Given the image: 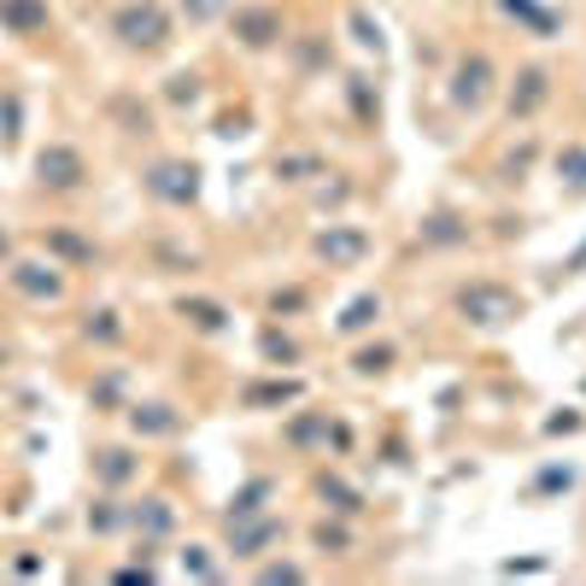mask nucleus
I'll return each instance as SVG.
<instances>
[{"label": "nucleus", "mask_w": 586, "mask_h": 586, "mask_svg": "<svg viewBox=\"0 0 586 586\" xmlns=\"http://www.w3.org/2000/svg\"><path fill=\"white\" fill-rule=\"evenodd\" d=\"M522 311H528V300L510 282H499V276H476V282L452 287V318L469 334H505V329L522 323Z\"/></svg>", "instance_id": "f257e3e1"}, {"label": "nucleus", "mask_w": 586, "mask_h": 586, "mask_svg": "<svg viewBox=\"0 0 586 586\" xmlns=\"http://www.w3.org/2000/svg\"><path fill=\"white\" fill-rule=\"evenodd\" d=\"M111 41H118L124 53H141V59H159L170 41H176V18L165 0H118L106 18Z\"/></svg>", "instance_id": "f03ea898"}, {"label": "nucleus", "mask_w": 586, "mask_h": 586, "mask_svg": "<svg viewBox=\"0 0 586 586\" xmlns=\"http://www.w3.org/2000/svg\"><path fill=\"white\" fill-rule=\"evenodd\" d=\"M492 95H499V65H492V53L469 48L452 65V77H446V106H452L458 118H481L492 106Z\"/></svg>", "instance_id": "7ed1b4c3"}, {"label": "nucleus", "mask_w": 586, "mask_h": 586, "mask_svg": "<svg viewBox=\"0 0 586 586\" xmlns=\"http://www.w3.org/2000/svg\"><path fill=\"white\" fill-rule=\"evenodd\" d=\"M223 25H229V41L246 53H270V48L287 41V12L270 7V0H235Z\"/></svg>", "instance_id": "20e7f679"}, {"label": "nucleus", "mask_w": 586, "mask_h": 586, "mask_svg": "<svg viewBox=\"0 0 586 586\" xmlns=\"http://www.w3.org/2000/svg\"><path fill=\"white\" fill-rule=\"evenodd\" d=\"M370 253H375V235L364 223H329V229L311 235V258L329 264V270H358Z\"/></svg>", "instance_id": "39448f33"}, {"label": "nucleus", "mask_w": 586, "mask_h": 586, "mask_svg": "<svg viewBox=\"0 0 586 586\" xmlns=\"http://www.w3.org/2000/svg\"><path fill=\"white\" fill-rule=\"evenodd\" d=\"M282 446H287V452H329V446H334V452H346V446H352V428L346 422H334L329 411H300V417H287L282 422Z\"/></svg>", "instance_id": "423d86ee"}, {"label": "nucleus", "mask_w": 586, "mask_h": 586, "mask_svg": "<svg viewBox=\"0 0 586 586\" xmlns=\"http://www.w3.org/2000/svg\"><path fill=\"white\" fill-rule=\"evenodd\" d=\"M551 100H557V71H551V65H522V71L510 77V88H505V118L510 124H528Z\"/></svg>", "instance_id": "0eeeda50"}, {"label": "nucleus", "mask_w": 586, "mask_h": 586, "mask_svg": "<svg viewBox=\"0 0 586 586\" xmlns=\"http://www.w3.org/2000/svg\"><path fill=\"white\" fill-rule=\"evenodd\" d=\"M36 188H48V194L88 188V159H82L71 141H48V147L36 153Z\"/></svg>", "instance_id": "6e6552de"}, {"label": "nucleus", "mask_w": 586, "mask_h": 586, "mask_svg": "<svg viewBox=\"0 0 586 586\" xmlns=\"http://www.w3.org/2000/svg\"><path fill=\"white\" fill-rule=\"evenodd\" d=\"M141 188L159 199V206L188 212L194 199H199V165H194V159H159V165L141 176Z\"/></svg>", "instance_id": "1a4fd4ad"}, {"label": "nucleus", "mask_w": 586, "mask_h": 586, "mask_svg": "<svg viewBox=\"0 0 586 586\" xmlns=\"http://www.w3.org/2000/svg\"><path fill=\"white\" fill-rule=\"evenodd\" d=\"M229 528V539H223V546H229V557L235 563H258L270 546H276V539H287V522L276 510H264V516H241V522H223Z\"/></svg>", "instance_id": "9d476101"}, {"label": "nucleus", "mask_w": 586, "mask_h": 586, "mask_svg": "<svg viewBox=\"0 0 586 586\" xmlns=\"http://www.w3.org/2000/svg\"><path fill=\"white\" fill-rule=\"evenodd\" d=\"M7 282L12 293H25L30 305H59L65 300V264H36V258H12L7 264Z\"/></svg>", "instance_id": "9b49d317"}, {"label": "nucleus", "mask_w": 586, "mask_h": 586, "mask_svg": "<svg viewBox=\"0 0 586 586\" xmlns=\"http://www.w3.org/2000/svg\"><path fill=\"white\" fill-rule=\"evenodd\" d=\"M469 241H476V223H469L463 212H452V206L428 212L417 223V246H422V253H452V246H469Z\"/></svg>", "instance_id": "f8f14e48"}, {"label": "nucleus", "mask_w": 586, "mask_h": 586, "mask_svg": "<svg viewBox=\"0 0 586 586\" xmlns=\"http://www.w3.org/2000/svg\"><path fill=\"white\" fill-rule=\"evenodd\" d=\"M311 492H318V505L329 510V516H364L370 505H364V492H358L341 469H318L311 476Z\"/></svg>", "instance_id": "ddd939ff"}, {"label": "nucleus", "mask_w": 586, "mask_h": 586, "mask_svg": "<svg viewBox=\"0 0 586 586\" xmlns=\"http://www.w3.org/2000/svg\"><path fill=\"white\" fill-rule=\"evenodd\" d=\"M276 499H282V481H276V476H246V481L229 492V505H223V522H241V516H264Z\"/></svg>", "instance_id": "4468645a"}, {"label": "nucleus", "mask_w": 586, "mask_h": 586, "mask_svg": "<svg viewBox=\"0 0 586 586\" xmlns=\"http://www.w3.org/2000/svg\"><path fill=\"white\" fill-rule=\"evenodd\" d=\"M381 318H388V300H381L375 287H364L358 300H346L341 318H334V334H341V341H358V334H370Z\"/></svg>", "instance_id": "2eb2a0df"}, {"label": "nucleus", "mask_w": 586, "mask_h": 586, "mask_svg": "<svg viewBox=\"0 0 586 586\" xmlns=\"http://www.w3.org/2000/svg\"><path fill=\"white\" fill-rule=\"evenodd\" d=\"M129 428L141 440H170V434H183V411L165 399H147V404H129Z\"/></svg>", "instance_id": "dca6fc26"}, {"label": "nucleus", "mask_w": 586, "mask_h": 586, "mask_svg": "<svg viewBox=\"0 0 586 586\" xmlns=\"http://www.w3.org/2000/svg\"><path fill=\"white\" fill-rule=\"evenodd\" d=\"M135 476H141V452H135V446H100V452H95V481L106 492L129 487Z\"/></svg>", "instance_id": "f3484780"}, {"label": "nucleus", "mask_w": 586, "mask_h": 586, "mask_svg": "<svg viewBox=\"0 0 586 586\" xmlns=\"http://www.w3.org/2000/svg\"><path fill=\"white\" fill-rule=\"evenodd\" d=\"M305 539L318 557H352L358 551V528H346V516H329V510H323V522H311Z\"/></svg>", "instance_id": "a211bd4d"}, {"label": "nucleus", "mask_w": 586, "mask_h": 586, "mask_svg": "<svg viewBox=\"0 0 586 586\" xmlns=\"http://www.w3.org/2000/svg\"><path fill=\"white\" fill-rule=\"evenodd\" d=\"M53 25L48 0H0V30L7 36H41Z\"/></svg>", "instance_id": "6ab92c4d"}, {"label": "nucleus", "mask_w": 586, "mask_h": 586, "mask_svg": "<svg viewBox=\"0 0 586 586\" xmlns=\"http://www.w3.org/2000/svg\"><path fill=\"white\" fill-rule=\"evenodd\" d=\"M129 528L147 539H165V534H176V505L170 499H159V492H153V499H141V505H129Z\"/></svg>", "instance_id": "aec40b11"}, {"label": "nucleus", "mask_w": 586, "mask_h": 586, "mask_svg": "<svg viewBox=\"0 0 586 586\" xmlns=\"http://www.w3.org/2000/svg\"><path fill=\"white\" fill-rule=\"evenodd\" d=\"M176 318H183L188 329H199V334H229V305H217V300H176Z\"/></svg>", "instance_id": "412c9836"}, {"label": "nucleus", "mask_w": 586, "mask_h": 586, "mask_svg": "<svg viewBox=\"0 0 586 586\" xmlns=\"http://www.w3.org/2000/svg\"><path fill=\"white\" fill-rule=\"evenodd\" d=\"M258 358H264V364H276V370H293V364H300V358H305V346L293 341L287 329L264 323V329H258Z\"/></svg>", "instance_id": "4be33fe9"}, {"label": "nucleus", "mask_w": 586, "mask_h": 586, "mask_svg": "<svg viewBox=\"0 0 586 586\" xmlns=\"http://www.w3.org/2000/svg\"><path fill=\"white\" fill-rule=\"evenodd\" d=\"M305 388H300V381H253V388H241V404H246V411H276V404H293V399H300Z\"/></svg>", "instance_id": "5701e85b"}, {"label": "nucleus", "mask_w": 586, "mask_h": 586, "mask_svg": "<svg viewBox=\"0 0 586 586\" xmlns=\"http://www.w3.org/2000/svg\"><path fill=\"white\" fill-rule=\"evenodd\" d=\"M551 176L569 194H586V141H563L557 153H551Z\"/></svg>", "instance_id": "b1692460"}, {"label": "nucleus", "mask_w": 586, "mask_h": 586, "mask_svg": "<svg viewBox=\"0 0 586 586\" xmlns=\"http://www.w3.org/2000/svg\"><path fill=\"white\" fill-rule=\"evenodd\" d=\"M48 253H53V264H95L100 258V246L95 241H82V235H71V229H48Z\"/></svg>", "instance_id": "393cba45"}, {"label": "nucleus", "mask_w": 586, "mask_h": 586, "mask_svg": "<svg viewBox=\"0 0 586 586\" xmlns=\"http://www.w3.org/2000/svg\"><path fill=\"white\" fill-rule=\"evenodd\" d=\"M393 364H399L393 341H370V346H358V352H352V364H346V370H352L358 381H375V375H388Z\"/></svg>", "instance_id": "a878e982"}, {"label": "nucleus", "mask_w": 586, "mask_h": 586, "mask_svg": "<svg viewBox=\"0 0 586 586\" xmlns=\"http://www.w3.org/2000/svg\"><path fill=\"white\" fill-rule=\"evenodd\" d=\"M329 176L323 153H276V183H318Z\"/></svg>", "instance_id": "bb28decb"}, {"label": "nucleus", "mask_w": 586, "mask_h": 586, "mask_svg": "<svg viewBox=\"0 0 586 586\" xmlns=\"http://www.w3.org/2000/svg\"><path fill=\"white\" fill-rule=\"evenodd\" d=\"M253 580L258 586H300V580H311V569L305 563H293V557H258Z\"/></svg>", "instance_id": "cd10ccee"}, {"label": "nucleus", "mask_w": 586, "mask_h": 586, "mask_svg": "<svg viewBox=\"0 0 586 586\" xmlns=\"http://www.w3.org/2000/svg\"><path fill=\"white\" fill-rule=\"evenodd\" d=\"M106 111L118 118V129H124V135H153V111H147L141 100H135V95H118Z\"/></svg>", "instance_id": "c85d7f7f"}, {"label": "nucleus", "mask_w": 586, "mask_h": 586, "mask_svg": "<svg viewBox=\"0 0 586 586\" xmlns=\"http://www.w3.org/2000/svg\"><path fill=\"white\" fill-rule=\"evenodd\" d=\"M165 100H170L176 111L199 106V100H206V77H199V71H176V77L165 82Z\"/></svg>", "instance_id": "c756f323"}, {"label": "nucleus", "mask_w": 586, "mask_h": 586, "mask_svg": "<svg viewBox=\"0 0 586 586\" xmlns=\"http://www.w3.org/2000/svg\"><path fill=\"white\" fill-rule=\"evenodd\" d=\"M82 341H95V346H118V341H124V323H118V311H88V323H82Z\"/></svg>", "instance_id": "7c9ffc66"}, {"label": "nucleus", "mask_w": 586, "mask_h": 586, "mask_svg": "<svg viewBox=\"0 0 586 586\" xmlns=\"http://www.w3.org/2000/svg\"><path fill=\"white\" fill-rule=\"evenodd\" d=\"M534 159H539V141H522V147H510L505 159H499V183H528Z\"/></svg>", "instance_id": "2f4dec72"}, {"label": "nucleus", "mask_w": 586, "mask_h": 586, "mask_svg": "<svg viewBox=\"0 0 586 586\" xmlns=\"http://www.w3.org/2000/svg\"><path fill=\"white\" fill-rule=\"evenodd\" d=\"M346 95H352V111H358V124H381V100L370 95V82L364 77H346Z\"/></svg>", "instance_id": "473e14b6"}, {"label": "nucleus", "mask_w": 586, "mask_h": 586, "mask_svg": "<svg viewBox=\"0 0 586 586\" xmlns=\"http://www.w3.org/2000/svg\"><path fill=\"white\" fill-rule=\"evenodd\" d=\"M505 12H510V18H522L534 36H551V30H557V18H551L546 7H534V0H505Z\"/></svg>", "instance_id": "72a5a7b5"}, {"label": "nucleus", "mask_w": 586, "mask_h": 586, "mask_svg": "<svg viewBox=\"0 0 586 586\" xmlns=\"http://www.w3.org/2000/svg\"><path fill=\"white\" fill-rule=\"evenodd\" d=\"M88 528H95V534H118V528H129V505L100 499V510H88Z\"/></svg>", "instance_id": "f704fd0d"}, {"label": "nucleus", "mask_w": 586, "mask_h": 586, "mask_svg": "<svg viewBox=\"0 0 586 586\" xmlns=\"http://www.w3.org/2000/svg\"><path fill=\"white\" fill-rule=\"evenodd\" d=\"M352 41H358L364 53H381V48H388V41H381V25H375V18H370L364 7L352 12Z\"/></svg>", "instance_id": "c9c22d12"}, {"label": "nucleus", "mask_w": 586, "mask_h": 586, "mask_svg": "<svg viewBox=\"0 0 586 586\" xmlns=\"http://www.w3.org/2000/svg\"><path fill=\"white\" fill-rule=\"evenodd\" d=\"M235 0H183V18L188 25H217V18H229Z\"/></svg>", "instance_id": "e433bc0d"}, {"label": "nucleus", "mask_w": 586, "mask_h": 586, "mask_svg": "<svg viewBox=\"0 0 586 586\" xmlns=\"http://www.w3.org/2000/svg\"><path fill=\"white\" fill-rule=\"evenodd\" d=\"M212 546H183V575H199V580H217L223 569H217V563L206 557Z\"/></svg>", "instance_id": "4c0bfd02"}, {"label": "nucleus", "mask_w": 586, "mask_h": 586, "mask_svg": "<svg viewBox=\"0 0 586 586\" xmlns=\"http://www.w3.org/2000/svg\"><path fill=\"white\" fill-rule=\"evenodd\" d=\"M311 305V293L305 287H282V293H270V318H287V311H305Z\"/></svg>", "instance_id": "58836bf2"}, {"label": "nucleus", "mask_w": 586, "mask_h": 586, "mask_svg": "<svg viewBox=\"0 0 586 586\" xmlns=\"http://www.w3.org/2000/svg\"><path fill=\"white\" fill-rule=\"evenodd\" d=\"M575 481V469H546V476H539V487L534 492H557V487H569Z\"/></svg>", "instance_id": "ea45409f"}, {"label": "nucleus", "mask_w": 586, "mask_h": 586, "mask_svg": "<svg viewBox=\"0 0 586 586\" xmlns=\"http://www.w3.org/2000/svg\"><path fill=\"white\" fill-rule=\"evenodd\" d=\"M346 194H352V183H334V188L323 183V188H318V206H341Z\"/></svg>", "instance_id": "a19ab883"}, {"label": "nucleus", "mask_w": 586, "mask_h": 586, "mask_svg": "<svg viewBox=\"0 0 586 586\" xmlns=\"http://www.w3.org/2000/svg\"><path fill=\"white\" fill-rule=\"evenodd\" d=\"M575 428H580L575 411H569V417H546V434H575Z\"/></svg>", "instance_id": "79ce46f5"}, {"label": "nucleus", "mask_w": 586, "mask_h": 586, "mask_svg": "<svg viewBox=\"0 0 586 586\" xmlns=\"http://www.w3.org/2000/svg\"><path fill=\"white\" fill-rule=\"evenodd\" d=\"M0 264H12V246H7V235H0Z\"/></svg>", "instance_id": "37998d69"}, {"label": "nucleus", "mask_w": 586, "mask_h": 586, "mask_svg": "<svg viewBox=\"0 0 586 586\" xmlns=\"http://www.w3.org/2000/svg\"><path fill=\"white\" fill-rule=\"evenodd\" d=\"M0 358H7V346H0Z\"/></svg>", "instance_id": "c03bdc74"}]
</instances>
